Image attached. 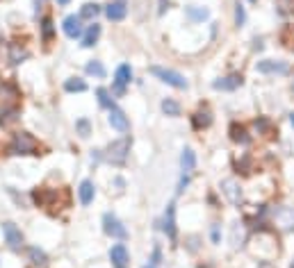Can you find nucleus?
Listing matches in <instances>:
<instances>
[{"label":"nucleus","mask_w":294,"mask_h":268,"mask_svg":"<svg viewBox=\"0 0 294 268\" xmlns=\"http://www.w3.org/2000/svg\"><path fill=\"white\" fill-rule=\"evenodd\" d=\"M130 136H123V139H116L107 146L105 150V159L110 162V164H123L125 159H128V152H130Z\"/></svg>","instance_id":"obj_1"},{"label":"nucleus","mask_w":294,"mask_h":268,"mask_svg":"<svg viewBox=\"0 0 294 268\" xmlns=\"http://www.w3.org/2000/svg\"><path fill=\"white\" fill-rule=\"evenodd\" d=\"M12 154H39L37 152V141L35 136H30L28 132H19L10 144Z\"/></svg>","instance_id":"obj_2"},{"label":"nucleus","mask_w":294,"mask_h":268,"mask_svg":"<svg viewBox=\"0 0 294 268\" xmlns=\"http://www.w3.org/2000/svg\"><path fill=\"white\" fill-rule=\"evenodd\" d=\"M151 73L155 75V78H160L165 84L174 86V89H187L190 86V82L185 80V75L176 73V70L171 68H162V66H151Z\"/></svg>","instance_id":"obj_3"},{"label":"nucleus","mask_w":294,"mask_h":268,"mask_svg":"<svg viewBox=\"0 0 294 268\" xmlns=\"http://www.w3.org/2000/svg\"><path fill=\"white\" fill-rule=\"evenodd\" d=\"M103 230H105V234H110V236H114V238H125L128 236V230H125L123 225H121V220L110 212L103 216Z\"/></svg>","instance_id":"obj_4"},{"label":"nucleus","mask_w":294,"mask_h":268,"mask_svg":"<svg viewBox=\"0 0 294 268\" xmlns=\"http://www.w3.org/2000/svg\"><path fill=\"white\" fill-rule=\"evenodd\" d=\"M3 234H5V241L10 244L12 250L23 248V234H21V230L14 223H3Z\"/></svg>","instance_id":"obj_5"},{"label":"nucleus","mask_w":294,"mask_h":268,"mask_svg":"<svg viewBox=\"0 0 294 268\" xmlns=\"http://www.w3.org/2000/svg\"><path fill=\"white\" fill-rule=\"evenodd\" d=\"M255 70L258 73H264V75H274V73H278V75H285L289 70V66L285 64V62H274V60H264V62H258L255 64Z\"/></svg>","instance_id":"obj_6"},{"label":"nucleus","mask_w":294,"mask_h":268,"mask_svg":"<svg viewBox=\"0 0 294 268\" xmlns=\"http://www.w3.org/2000/svg\"><path fill=\"white\" fill-rule=\"evenodd\" d=\"M62 30H64V34L69 36V39H75V36H82V18L75 14L66 16L64 23H62Z\"/></svg>","instance_id":"obj_7"},{"label":"nucleus","mask_w":294,"mask_h":268,"mask_svg":"<svg viewBox=\"0 0 294 268\" xmlns=\"http://www.w3.org/2000/svg\"><path fill=\"white\" fill-rule=\"evenodd\" d=\"M130 80H132V70H130L128 64H121L114 73V91L116 94H123L125 91V84H130Z\"/></svg>","instance_id":"obj_8"},{"label":"nucleus","mask_w":294,"mask_h":268,"mask_svg":"<svg viewBox=\"0 0 294 268\" xmlns=\"http://www.w3.org/2000/svg\"><path fill=\"white\" fill-rule=\"evenodd\" d=\"M110 262L114 264L116 268H125V266H128V262H130L128 248H125L123 244H116V246H112V250H110Z\"/></svg>","instance_id":"obj_9"},{"label":"nucleus","mask_w":294,"mask_h":268,"mask_svg":"<svg viewBox=\"0 0 294 268\" xmlns=\"http://www.w3.org/2000/svg\"><path fill=\"white\" fill-rule=\"evenodd\" d=\"M107 120H110V125L114 130H119V132H128L130 123H128V116H125V112H121L119 107H112L110 110V116H107Z\"/></svg>","instance_id":"obj_10"},{"label":"nucleus","mask_w":294,"mask_h":268,"mask_svg":"<svg viewBox=\"0 0 294 268\" xmlns=\"http://www.w3.org/2000/svg\"><path fill=\"white\" fill-rule=\"evenodd\" d=\"M221 194H224L233 204H237L239 200H242V189H239V184L235 182V180H224V182H221Z\"/></svg>","instance_id":"obj_11"},{"label":"nucleus","mask_w":294,"mask_h":268,"mask_svg":"<svg viewBox=\"0 0 294 268\" xmlns=\"http://www.w3.org/2000/svg\"><path fill=\"white\" fill-rule=\"evenodd\" d=\"M162 230L167 232L169 238H176V204L169 202L165 212V223H162Z\"/></svg>","instance_id":"obj_12"},{"label":"nucleus","mask_w":294,"mask_h":268,"mask_svg":"<svg viewBox=\"0 0 294 268\" xmlns=\"http://www.w3.org/2000/svg\"><path fill=\"white\" fill-rule=\"evenodd\" d=\"M105 14H107L110 20H123L125 14H128V7H125L123 0H116V2H110L105 7Z\"/></svg>","instance_id":"obj_13"},{"label":"nucleus","mask_w":294,"mask_h":268,"mask_svg":"<svg viewBox=\"0 0 294 268\" xmlns=\"http://www.w3.org/2000/svg\"><path fill=\"white\" fill-rule=\"evenodd\" d=\"M242 84V75H228V78H221V80H215L212 86L217 91H233Z\"/></svg>","instance_id":"obj_14"},{"label":"nucleus","mask_w":294,"mask_h":268,"mask_svg":"<svg viewBox=\"0 0 294 268\" xmlns=\"http://www.w3.org/2000/svg\"><path fill=\"white\" fill-rule=\"evenodd\" d=\"M78 196H80V202L85 204V207H87V204H91V202H94V196H96L94 182H91V180H85V182L80 184Z\"/></svg>","instance_id":"obj_15"},{"label":"nucleus","mask_w":294,"mask_h":268,"mask_svg":"<svg viewBox=\"0 0 294 268\" xmlns=\"http://www.w3.org/2000/svg\"><path fill=\"white\" fill-rule=\"evenodd\" d=\"M98 36H100V25L98 23L89 25V28H87V32L82 34V46H85V48H91V46L98 41Z\"/></svg>","instance_id":"obj_16"},{"label":"nucleus","mask_w":294,"mask_h":268,"mask_svg":"<svg viewBox=\"0 0 294 268\" xmlns=\"http://www.w3.org/2000/svg\"><path fill=\"white\" fill-rule=\"evenodd\" d=\"M180 166H183L185 173L194 170V166H196V154H194V150H192V148H185V150H183V154H180Z\"/></svg>","instance_id":"obj_17"},{"label":"nucleus","mask_w":294,"mask_h":268,"mask_svg":"<svg viewBox=\"0 0 294 268\" xmlns=\"http://www.w3.org/2000/svg\"><path fill=\"white\" fill-rule=\"evenodd\" d=\"M276 220H278L280 225H283L285 230H294V212L287 207L278 209V214H276Z\"/></svg>","instance_id":"obj_18"},{"label":"nucleus","mask_w":294,"mask_h":268,"mask_svg":"<svg viewBox=\"0 0 294 268\" xmlns=\"http://www.w3.org/2000/svg\"><path fill=\"white\" fill-rule=\"evenodd\" d=\"M64 89L69 91V94H82V91H87V82L80 78H69L64 82Z\"/></svg>","instance_id":"obj_19"},{"label":"nucleus","mask_w":294,"mask_h":268,"mask_svg":"<svg viewBox=\"0 0 294 268\" xmlns=\"http://www.w3.org/2000/svg\"><path fill=\"white\" fill-rule=\"evenodd\" d=\"M230 139L237 141V144H249V136H246V130L242 125L233 123L230 125Z\"/></svg>","instance_id":"obj_20"},{"label":"nucleus","mask_w":294,"mask_h":268,"mask_svg":"<svg viewBox=\"0 0 294 268\" xmlns=\"http://www.w3.org/2000/svg\"><path fill=\"white\" fill-rule=\"evenodd\" d=\"M100 14V5H96V2H87V5H82V10H80V18H96V16Z\"/></svg>","instance_id":"obj_21"},{"label":"nucleus","mask_w":294,"mask_h":268,"mask_svg":"<svg viewBox=\"0 0 294 268\" xmlns=\"http://www.w3.org/2000/svg\"><path fill=\"white\" fill-rule=\"evenodd\" d=\"M162 112H165L167 116H180V104L171 98H165L162 100Z\"/></svg>","instance_id":"obj_22"},{"label":"nucleus","mask_w":294,"mask_h":268,"mask_svg":"<svg viewBox=\"0 0 294 268\" xmlns=\"http://www.w3.org/2000/svg\"><path fill=\"white\" fill-rule=\"evenodd\" d=\"M192 123H194V128H196V130H203V128H208V125L212 123V116H210L208 112H199V114H194Z\"/></svg>","instance_id":"obj_23"},{"label":"nucleus","mask_w":294,"mask_h":268,"mask_svg":"<svg viewBox=\"0 0 294 268\" xmlns=\"http://www.w3.org/2000/svg\"><path fill=\"white\" fill-rule=\"evenodd\" d=\"M85 70H87V73H89V75H94V78H105V66L100 64V62H96V60L87 62Z\"/></svg>","instance_id":"obj_24"},{"label":"nucleus","mask_w":294,"mask_h":268,"mask_svg":"<svg viewBox=\"0 0 294 268\" xmlns=\"http://www.w3.org/2000/svg\"><path fill=\"white\" fill-rule=\"evenodd\" d=\"M187 16L192 20H205L210 16V12L205 7H187Z\"/></svg>","instance_id":"obj_25"},{"label":"nucleus","mask_w":294,"mask_h":268,"mask_svg":"<svg viewBox=\"0 0 294 268\" xmlns=\"http://www.w3.org/2000/svg\"><path fill=\"white\" fill-rule=\"evenodd\" d=\"M96 96H98V102H100V107H105V110H112V98H110V91H107V89H103V86H100V89L96 91Z\"/></svg>","instance_id":"obj_26"},{"label":"nucleus","mask_w":294,"mask_h":268,"mask_svg":"<svg viewBox=\"0 0 294 268\" xmlns=\"http://www.w3.org/2000/svg\"><path fill=\"white\" fill-rule=\"evenodd\" d=\"M246 23V12H244V7H242V2H235V25H239V28H242V25Z\"/></svg>","instance_id":"obj_27"},{"label":"nucleus","mask_w":294,"mask_h":268,"mask_svg":"<svg viewBox=\"0 0 294 268\" xmlns=\"http://www.w3.org/2000/svg\"><path fill=\"white\" fill-rule=\"evenodd\" d=\"M30 259H32L35 266H44L46 264V252L44 250H39V248H30Z\"/></svg>","instance_id":"obj_28"},{"label":"nucleus","mask_w":294,"mask_h":268,"mask_svg":"<svg viewBox=\"0 0 294 268\" xmlns=\"http://www.w3.org/2000/svg\"><path fill=\"white\" fill-rule=\"evenodd\" d=\"M75 130H78V134H80V136H89V132H91L89 120H87V118H80L78 123H75Z\"/></svg>","instance_id":"obj_29"},{"label":"nucleus","mask_w":294,"mask_h":268,"mask_svg":"<svg viewBox=\"0 0 294 268\" xmlns=\"http://www.w3.org/2000/svg\"><path fill=\"white\" fill-rule=\"evenodd\" d=\"M41 30H44V39H46V41L53 39V20H50L48 16L41 20Z\"/></svg>","instance_id":"obj_30"},{"label":"nucleus","mask_w":294,"mask_h":268,"mask_svg":"<svg viewBox=\"0 0 294 268\" xmlns=\"http://www.w3.org/2000/svg\"><path fill=\"white\" fill-rule=\"evenodd\" d=\"M25 57V50H19V46H12V50H10V60L14 62V64H19L21 60Z\"/></svg>","instance_id":"obj_31"},{"label":"nucleus","mask_w":294,"mask_h":268,"mask_svg":"<svg viewBox=\"0 0 294 268\" xmlns=\"http://www.w3.org/2000/svg\"><path fill=\"white\" fill-rule=\"evenodd\" d=\"M212 241L219 244V228H212Z\"/></svg>","instance_id":"obj_32"},{"label":"nucleus","mask_w":294,"mask_h":268,"mask_svg":"<svg viewBox=\"0 0 294 268\" xmlns=\"http://www.w3.org/2000/svg\"><path fill=\"white\" fill-rule=\"evenodd\" d=\"M280 7H283V12H287L292 7V0H280Z\"/></svg>","instance_id":"obj_33"},{"label":"nucleus","mask_w":294,"mask_h":268,"mask_svg":"<svg viewBox=\"0 0 294 268\" xmlns=\"http://www.w3.org/2000/svg\"><path fill=\"white\" fill-rule=\"evenodd\" d=\"M160 262V248H155V252H153V264H158Z\"/></svg>","instance_id":"obj_34"},{"label":"nucleus","mask_w":294,"mask_h":268,"mask_svg":"<svg viewBox=\"0 0 294 268\" xmlns=\"http://www.w3.org/2000/svg\"><path fill=\"white\" fill-rule=\"evenodd\" d=\"M57 2H60V5H69L71 0H57Z\"/></svg>","instance_id":"obj_35"},{"label":"nucleus","mask_w":294,"mask_h":268,"mask_svg":"<svg viewBox=\"0 0 294 268\" xmlns=\"http://www.w3.org/2000/svg\"><path fill=\"white\" fill-rule=\"evenodd\" d=\"M289 123H292V125H294V114H289Z\"/></svg>","instance_id":"obj_36"},{"label":"nucleus","mask_w":294,"mask_h":268,"mask_svg":"<svg viewBox=\"0 0 294 268\" xmlns=\"http://www.w3.org/2000/svg\"><path fill=\"white\" fill-rule=\"evenodd\" d=\"M144 268H153V266H144Z\"/></svg>","instance_id":"obj_37"},{"label":"nucleus","mask_w":294,"mask_h":268,"mask_svg":"<svg viewBox=\"0 0 294 268\" xmlns=\"http://www.w3.org/2000/svg\"><path fill=\"white\" fill-rule=\"evenodd\" d=\"M289 268H294V262H292V266H289Z\"/></svg>","instance_id":"obj_38"},{"label":"nucleus","mask_w":294,"mask_h":268,"mask_svg":"<svg viewBox=\"0 0 294 268\" xmlns=\"http://www.w3.org/2000/svg\"><path fill=\"white\" fill-rule=\"evenodd\" d=\"M253 2H255V0H253Z\"/></svg>","instance_id":"obj_39"}]
</instances>
